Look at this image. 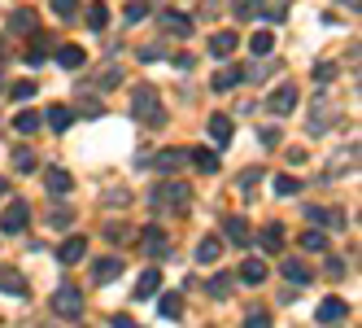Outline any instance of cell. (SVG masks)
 <instances>
[{"instance_id": "1", "label": "cell", "mask_w": 362, "mask_h": 328, "mask_svg": "<svg viewBox=\"0 0 362 328\" xmlns=\"http://www.w3.org/2000/svg\"><path fill=\"white\" fill-rule=\"evenodd\" d=\"M132 114L144 123V128H153V132L170 123V114H166V106H162V96H158V88H153V84L136 88V96H132Z\"/></svg>"}, {"instance_id": "2", "label": "cell", "mask_w": 362, "mask_h": 328, "mask_svg": "<svg viewBox=\"0 0 362 328\" xmlns=\"http://www.w3.org/2000/svg\"><path fill=\"white\" fill-rule=\"evenodd\" d=\"M153 210L158 215H179V210H188V201H192V193H188V184L184 180H166V184H158L153 188Z\"/></svg>"}, {"instance_id": "3", "label": "cell", "mask_w": 362, "mask_h": 328, "mask_svg": "<svg viewBox=\"0 0 362 328\" xmlns=\"http://www.w3.org/2000/svg\"><path fill=\"white\" fill-rule=\"evenodd\" d=\"M144 166H158L162 175H175V171L188 166V149H158V154H148Z\"/></svg>"}, {"instance_id": "4", "label": "cell", "mask_w": 362, "mask_h": 328, "mask_svg": "<svg viewBox=\"0 0 362 328\" xmlns=\"http://www.w3.org/2000/svg\"><path fill=\"white\" fill-rule=\"evenodd\" d=\"M27 219H31V206H27V201H22V197H13L9 201V206H5V215H0V232H22V228H27Z\"/></svg>"}, {"instance_id": "5", "label": "cell", "mask_w": 362, "mask_h": 328, "mask_svg": "<svg viewBox=\"0 0 362 328\" xmlns=\"http://www.w3.org/2000/svg\"><path fill=\"white\" fill-rule=\"evenodd\" d=\"M53 311H57L62 319H79V315H83V298H79V289L62 285V289L53 293Z\"/></svg>"}, {"instance_id": "6", "label": "cell", "mask_w": 362, "mask_h": 328, "mask_svg": "<svg viewBox=\"0 0 362 328\" xmlns=\"http://www.w3.org/2000/svg\"><path fill=\"white\" fill-rule=\"evenodd\" d=\"M267 110L275 114V118H284V114H293L297 110V84H279L271 96H267Z\"/></svg>"}, {"instance_id": "7", "label": "cell", "mask_w": 362, "mask_h": 328, "mask_svg": "<svg viewBox=\"0 0 362 328\" xmlns=\"http://www.w3.org/2000/svg\"><path fill=\"white\" fill-rule=\"evenodd\" d=\"M0 293H9V298H27L31 285H27V276H22L18 267H0Z\"/></svg>"}, {"instance_id": "8", "label": "cell", "mask_w": 362, "mask_h": 328, "mask_svg": "<svg viewBox=\"0 0 362 328\" xmlns=\"http://www.w3.org/2000/svg\"><path fill=\"white\" fill-rule=\"evenodd\" d=\"M44 184H48V193H53V197H66V193L74 188V175H70L66 166H48V171H44Z\"/></svg>"}, {"instance_id": "9", "label": "cell", "mask_w": 362, "mask_h": 328, "mask_svg": "<svg viewBox=\"0 0 362 328\" xmlns=\"http://www.w3.org/2000/svg\"><path fill=\"white\" fill-rule=\"evenodd\" d=\"M83 254H88V237H66L62 249H57V263L74 267V263H83Z\"/></svg>"}, {"instance_id": "10", "label": "cell", "mask_w": 362, "mask_h": 328, "mask_svg": "<svg viewBox=\"0 0 362 328\" xmlns=\"http://www.w3.org/2000/svg\"><path fill=\"white\" fill-rule=\"evenodd\" d=\"M284 281H293V285H310V281H315V267H310L305 259H284Z\"/></svg>"}, {"instance_id": "11", "label": "cell", "mask_w": 362, "mask_h": 328, "mask_svg": "<svg viewBox=\"0 0 362 328\" xmlns=\"http://www.w3.org/2000/svg\"><path fill=\"white\" fill-rule=\"evenodd\" d=\"M162 27H166L170 35H179V40H188V35H192V18L179 13V9H166V13H162Z\"/></svg>"}, {"instance_id": "12", "label": "cell", "mask_w": 362, "mask_h": 328, "mask_svg": "<svg viewBox=\"0 0 362 328\" xmlns=\"http://www.w3.org/2000/svg\"><path fill=\"white\" fill-rule=\"evenodd\" d=\"M223 232H227V241H231V245H249V241H253V232H249V219H240V215L223 219Z\"/></svg>"}, {"instance_id": "13", "label": "cell", "mask_w": 362, "mask_h": 328, "mask_svg": "<svg viewBox=\"0 0 362 328\" xmlns=\"http://www.w3.org/2000/svg\"><path fill=\"white\" fill-rule=\"evenodd\" d=\"M140 245H144V254H148V259H162L166 249H170V241H166V232H162V228H144Z\"/></svg>"}, {"instance_id": "14", "label": "cell", "mask_w": 362, "mask_h": 328, "mask_svg": "<svg viewBox=\"0 0 362 328\" xmlns=\"http://www.w3.org/2000/svg\"><path fill=\"white\" fill-rule=\"evenodd\" d=\"M118 276H122V259H114V254H105L92 267V281L96 285H110V281H118Z\"/></svg>"}, {"instance_id": "15", "label": "cell", "mask_w": 362, "mask_h": 328, "mask_svg": "<svg viewBox=\"0 0 362 328\" xmlns=\"http://www.w3.org/2000/svg\"><path fill=\"white\" fill-rule=\"evenodd\" d=\"M236 44H240L236 31H214V35H210V57H218V62L231 57V53H236Z\"/></svg>"}, {"instance_id": "16", "label": "cell", "mask_w": 362, "mask_h": 328, "mask_svg": "<svg viewBox=\"0 0 362 328\" xmlns=\"http://www.w3.org/2000/svg\"><path fill=\"white\" fill-rule=\"evenodd\" d=\"M345 315H349V307H345L341 298H323L319 302V324H341Z\"/></svg>"}, {"instance_id": "17", "label": "cell", "mask_w": 362, "mask_h": 328, "mask_svg": "<svg viewBox=\"0 0 362 328\" xmlns=\"http://www.w3.org/2000/svg\"><path fill=\"white\" fill-rule=\"evenodd\" d=\"M48 57H53V40H48L44 31L31 40V48H27V66H44Z\"/></svg>"}, {"instance_id": "18", "label": "cell", "mask_w": 362, "mask_h": 328, "mask_svg": "<svg viewBox=\"0 0 362 328\" xmlns=\"http://www.w3.org/2000/svg\"><path fill=\"white\" fill-rule=\"evenodd\" d=\"M257 245H262L267 254H284V228L279 223H267V228L257 232Z\"/></svg>"}, {"instance_id": "19", "label": "cell", "mask_w": 362, "mask_h": 328, "mask_svg": "<svg viewBox=\"0 0 362 328\" xmlns=\"http://www.w3.org/2000/svg\"><path fill=\"white\" fill-rule=\"evenodd\" d=\"M205 132H210V140L223 149V145H231V118L227 114H214L210 123H205Z\"/></svg>"}, {"instance_id": "20", "label": "cell", "mask_w": 362, "mask_h": 328, "mask_svg": "<svg viewBox=\"0 0 362 328\" xmlns=\"http://www.w3.org/2000/svg\"><path fill=\"white\" fill-rule=\"evenodd\" d=\"M218 259H223V241H218V237H201V245H197V263L214 267Z\"/></svg>"}, {"instance_id": "21", "label": "cell", "mask_w": 362, "mask_h": 328, "mask_svg": "<svg viewBox=\"0 0 362 328\" xmlns=\"http://www.w3.org/2000/svg\"><path fill=\"white\" fill-rule=\"evenodd\" d=\"M240 79H245V66H223V70L214 74V92H231Z\"/></svg>"}, {"instance_id": "22", "label": "cell", "mask_w": 362, "mask_h": 328, "mask_svg": "<svg viewBox=\"0 0 362 328\" xmlns=\"http://www.w3.org/2000/svg\"><path fill=\"white\" fill-rule=\"evenodd\" d=\"M188 162H192L197 171H205V175L218 171V154H214V149H188Z\"/></svg>"}, {"instance_id": "23", "label": "cell", "mask_w": 362, "mask_h": 328, "mask_svg": "<svg viewBox=\"0 0 362 328\" xmlns=\"http://www.w3.org/2000/svg\"><path fill=\"white\" fill-rule=\"evenodd\" d=\"M158 289H162V271H158V267H148V271L140 276V281H136V298L144 302V298H153Z\"/></svg>"}, {"instance_id": "24", "label": "cell", "mask_w": 362, "mask_h": 328, "mask_svg": "<svg viewBox=\"0 0 362 328\" xmlns=\"http://www.w3.org/2000/svg\"><path fill=\"white\" fill-rule=\"evenodd\" d=\"M57 62H62L66 70H79V66L88 62V53H83L79 44H62V48H57Z\"/></svg>"}, {"instance_id": "25", "label": "cell", "mask_w": 362, "mask_h": 328, "mask_svg": "<svg viewBox=\"0 0 362 328\" xmlns=\"http://www.w3.org/2000/svg\"><path fill=\"white\" fill-rule=\"evenodd\" d=\"M40 27V13H31V9H18L13 18H9V31H18V35H27V31H35Z\"/></svg>"}, {"instance_id": "26", "label": "cell", "mask_w": 362, "mask_h": 328, "mask_svg": "<svg viewBox=\"0 0 362 328\" xmlns=\"http://www.w3.org/2000/svg\"><path fill=\"white\" fill-rule=\"evenodd\" d=\"M44 118H48V128H53V132H66L70 123H74V110H70V106H53Z\"/></svg>"}, {"instance_id": "27", "label": "cell", "mask_w": 362, "mask_h": 328, "mask_svg": "<svg viewBox=\"0 0 362 328\" xmlns=\"http://www.w3.org/2000/svg\"><path fill=\"white\" fill-rule=\"evenodd\" d=\"M240 281H245V285H262V281H267V263L245 259V267H240Z\"/></svg>"}, {"instance_id": "28", "label": "cell", "mask_w": 362, "mask_h": 328, "mask_svg": "<svg viewBox=\"0 0 362 328\" xmlns=\"http://www.w3.org/2000/svg\"><path fill=\"white\" fill-rule=\"evenodd\" d=\"M332 114H336V106H315V114H310V132H327L332 128Z\"/></svg>"}, {"instance_id": "29", "label": "cell", "mask_w": 362, "mask_h": 328, "mask_svg": "<svg viewBox=\"0 0 362 328\" xmlns=\"http://www.w3.org/2000/svg\"><path fill=\"white\" fill-rule=\"evenodd\" d=\"M349 166H358V145L341 149V154H336V162L327 166V175H341V171H349Z\"/></svg>"}, {"instance_id": "30", "label": "cell", "mask_w": 362, "mask_h": 328, "mask_svg": "<svg viewBox=\"0 0 362 328\" xmlns=\"http://www.w3.org/2000/svg\"><path fill=\"white\" fill-rule=\"evenodd\" d=\"M249 53H253V57H271V53H275V40H271V31H257V35L249 40Z\"/></svg>"}, {"instance_id": "31", "label": "cell", "mask_w": 362, "mask_h": 328, "mask_svg": "<svg viewBox=\"0 0 362 328\" xmlns=\"http://www.w3.org/2000/svg\"><path fill=\"white\" fill-rule=\"evenodd\" d=\"M13 171H22V175H31V171H35V149H27V145H18V149H13Z\"/></svg>"}, {"instance_id": "32", "label": "cell", "mask_w": 362, "mask_h": 328, "mask_svg": "<svg viewBox=\"0 0 362 328\" xmlns=\"http://www.w3.org/2000/svg\"><path fill=\"white\" fill-rule=\"evenodd\" d=\"M13 128H18L22 136H35V132H40V114H35V110H22V114L13 118Z\"/></svg>"}, {"instance_id": "33", "label": "cell", "mask_w": 362, "mask_h": 328, "mask_svg": "<svg viewBox=\"0 0 362 328\" xmlns=\"http://www.w3.org/2000/svg\"><path fill=\"white\" fill-rule=\"evenodd\" d=\"M301 249H305V254H323V249H327V237H323L319 228H310V232L301 237Z\"/></svg>"}, {"instance_id": "34", "label": "cell", "mask_w": 362, "mask_h": 328, "mask_svg": "<svg viewBox=\"0 0 362 328\" xmlns=\"http://www.w3.org/2000/svg\"><path fill=\"white\" fill-rule=\"evenodd\" d=\"M158 307H162V315H166V319H179V311H184V298H179V293H162Z\"/></svg>"}, {"instance_id": "35", "label": "cell", "mask_w": 362, "mask_h": 328, "mask_svg": "<svg viewBox=\"0 0 362 328\" xmlns=\"http://www.w3.org/2000/svg\"><path fill=\"white\" fill-rule=\"evenodd\" d=\"M83 22H88V27H92V31H105V22H110V9H105V5H92Z\"/></svg>"}, {"instance_id": "36", "label": "cell", "mask_w": 362, "mask_h": 328, "mask_svg": "<svg viewBox=\"0 0 362 328\" xmlns=\"http://www.w3.org/2000/svg\"><path fill=\"white\" fill-rule=\"evenodd\" d=\"M148 13H153L148 0H132V5L122 9V18H127V22H140V18H148Z\"/></svg>"}, {"instance_id": "37", "label": "cell", "mask_w": 362, "mask_h": 328, "mask_svg": "<svg viewBox=\"0 0 362 328\" xmlns=\"http://www.w3.org/2000/svg\"><path fill=\"white\" fill-rule=\"evenodd\" d=\"M275 193H279V197H297V193H301V184L293 180V175H275Z\"/></svg>"}, {"instance_id": "38", "label": "cell", "mask_w": 362, "mask_h": 328, "mask_svg": "<svg viewBox=\"0 0 362 328\" xmlns=\"http://www.w3.org/2000/svg\"><path fill=\"white\" fill-rule=\"evenodd\" d=\"M35 88H40V84H31V79H18V84L9 88V96H13V101H31V96H35Z\"/></svg>"}, {"instance_id": "39", "label": "cell", "mask_w": 362, "mask_h": 328, "mask_svg": "<svg viewBox=\"0 0 362 328\" xmlns=\"http://www.w3.org/2000/svg\"><path fill=\"white\" fill-rule=\"evenodd\" d=\"M210 298H231V276H214V281H210Z\"/></svg>"}, {"instance_id": "40", "label": "cell", "mask_w": 362, "mask_h": 328, "mask_svg": "<svg viewBox=\"0 0 362 328\" xmlns=\"http://www.w3.org/2000/svg\"><path fill=\"white\" fill-rule=\"evenodd\" d=\"M53 13H57V18H66V22H70V18H74V13H79V0H53Z\"/></svg>"}, {"instance_id": "41", "label": "cell", "mask_w": 362, "mask_h": 328, "mask_svg": "<svg viewBox=\"0 0 362 328\" xmlns=\"http://www.w3.org/2000/svg\"><path fill=\"white\" fill-rule=\"evenodd\" d=\"M48 223H53V228H70V223H74V210H66V206H57L53 215H48Z\"/></svg>"}, {"instance_id": "42", "label": "cell", "mask_w": 362, "mask_h": 328, "mask_svg": "<svg viewBox=\"0 0 362 328\" xmlns=\"http://www.w3.org/2000/svg\"><path fill=\"white\" fill-rule=\"evenodd\" d=\"M231 13H236L240 22H249V18H257V5H253V0H236V5H231Z\"/></svg>"}, {"instance_id": "43", "label": "cell", "mask_w": 362, "mask_h": 328, "mask_svg": "<svg viewBox=\"0 0 362 328\" xmlns=\"http://www.w3.org/2000/svg\"><path fill=\"white\" fill-rule=\"evenodd\" d=\"M257 180H262V171H257V166H249V171H245V175H240V193H245V197H249V193H253V184H257Z\"/></svg>"}, {"instance_id": "44", "label": "cell", "mask_w": 362, "mask_h": 328, "mask_svg": "<svg viewBox=\"0 0 362 328\" xmlns=\"http://www.w3.org/2000/svg\"><path fill=\"white\" fill-rule=\"evenodd\" d=\"M332 74H336V66H332V62H319V66H315V84H319V88L332 84Z\"/></svg>"}, {"instance_id": "45", "label": "cell", "mask_w": 362, "mask_h": 328, "mask_svg": "<svg viewBox=\"0 0 362 328\" xmlns=\"http://www.w3.org/2000/svg\"><path fill=\"white\" fill-rule=\"evenodd\" d=\"M245 328H271V315L267 311H249L245 315Z\"/></svg>"}, {"instance_id": "46", "label": "cell", "mask_w": 362, "mask_h": 328, "mask_svg": "<svg viewBox=\"0 0 362 328\" xmlns=\"http://www.w3.org/2000/svg\"><path fill=\"white\" fill-rule=\"evenodd\" d=\"M118 84H122V70H118V66L100 74V88H118Z\"/></svg>"}, {"instance_id": "47", "label": "cell", "mask_w": 362, "mask_h": 328, "mask_svg": "<svg viewBox=\"0 0 362 328\" xmlns=\"http://www.w3.org/2000/svg\"><path fill=\"white\" fill-rule=\"evenodd\" d=\"M110 324H114V328H136V319H132V315H122V311H118Z\"/></svg>"}, {"instance_id": "48", "label": "cell", "mask_w": 362, "mask_h": 328, "mask_svg": "<svg viewBox=\"0 0 362 328\" xmlns=\"http://www.w3.org/2000/svg\"><path fill=\"white\" fill-rule=\"evenodd\" d=\"M162 53H158V44H148V48H140V62H158Z\"/></svg>"}, {"instance_id": "49", "label": "cell", "mask_w": 362, "mask_h": 328, "mask_svg": "<svg viewBox=\"0 0 362 328\" xmlns=\"http://www.w3.org/2000/svg\"><path fill=\"white\" fill-rule=\"evenodd\" d=\"M79 110H83V114H92V118H100V101H83Z\"/></svg>"}, {"instance_id": "50", "label": "cell", "mask_w": 362, "mask_h": 328, "mask_svg": "<svg viewBox=\"0 0 362 328\" xmlns=\"http://www.w3.org/2000/svg\"><path fill=\"white\" fill-rule=\"evenodd\" d=\"M284 18H288V5H284V9H267V22H284Z\"/></svg>"}, {"instance_id": "51", "label": "cell", "mask_w": 362, "mask_h": 328, "mask_svg": "<svg viewBox=\"0 0 362 328\" xmlns=\"http://www.w3.org/2000/svg\"><path fill=\"white\" fill-rule=\"evenodd\" d=\"M345 5H349V9H354V13H358V5H362V0H345Z\"/></svg>"}, {"instance_id": "52", "label": "cell", "mask_w": 362, "mask_h": 328, "mask_svg": "<svg viewBox=\"0 0 362 328\" xmlns=\"http://www.w3.org/2000/svg\"><path fill=\"white\" fill-rule=\"evenodd\" d=\"M0 197H5V180H0Z\"/></svg>"}]
</instances>
